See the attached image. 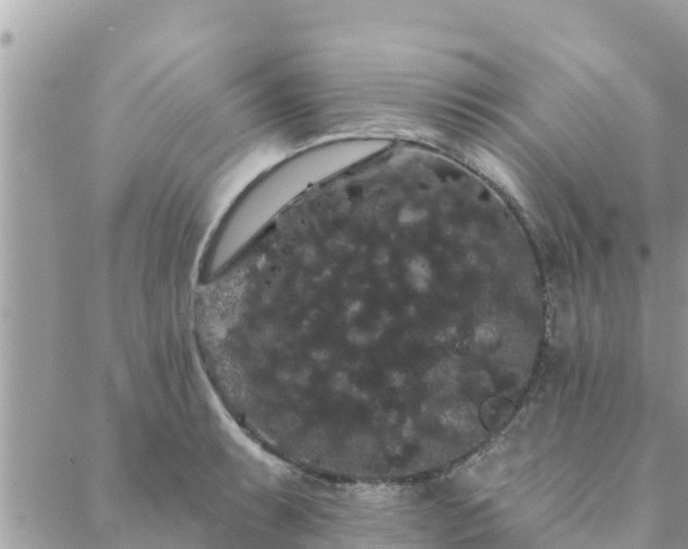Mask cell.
<instances>
[{"label": "cell", "instance_id": "1", "mask_svg": "<svg viewBox=\"0 0 688 549\" xmlns=\"http://www.w3.org/2000/svg\"><path fill=\"white\" fill-rule=\"evenodd\" d=\"M438 216L352 203L255 242L239 276V342L267 415L299 451L364 468L421 466L442 448L433 325Z\"/></svg>", "mask_w": 688, "mask_h": 549}]
</instances>
